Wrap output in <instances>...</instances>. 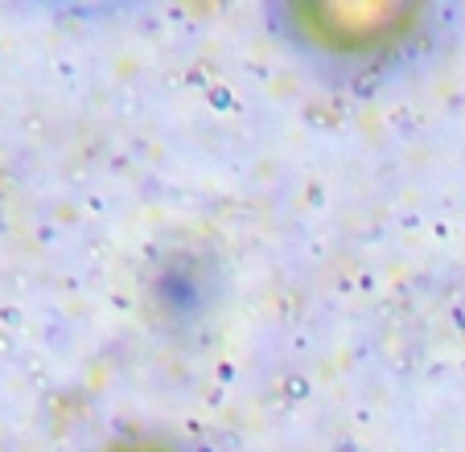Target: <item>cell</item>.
Returning <instances> with one entry per match:
<instances>
[{"mask_svg": "<svg viewBox=\"0 0 465 452\" xmlns=\"http://www.w3.org/2000/svg\"><path fill=\"white\" fill-rule=\"evenodd\" d=\"M87 452H198L190 440H182L177 432L165 427H120V432L104 436L99 444H91Z\"/></svg>", "mask_w": 465, "mask_h": 452, "instance_id": "cell-2", "label": "cell"}, {"mask_svg": "<svg viewBox=\"0 0 465 452\" xmlns=\"http://www.w3.org/2000/svg\"><path fill=\"white\" fill-rule=\"evenodd\" d=\"M276 37L325 70H383L404 62L437 25V13L412 0H301L272 13Z\"/></svg>", "mask_w": 465, "mask_h": 452, "instance_id": "cell-1", "label": "cell"}]
</instances>
